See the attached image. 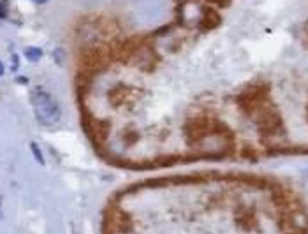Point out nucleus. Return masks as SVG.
<instances>
[{"label": "nucleus", "mask_w": 308, "mask_h": 234, "mask_svg": "<svg viewBox=\"0 0 308 234\" xmlns=\"http://www.w3.org/2000/svg\"><path fill=\"white\" fill-rule=\"evenodd\" d=\"M4 74V65H2V62H0V76Z\"/></svg>", "instance_id": "5"}, {"label": "nucleus", "mask_w": 308, "mask_h": 234, "mask_svg": "<svg viewBox=\"0 0 308 234\" xmlns=\"http://www.w3.org/2000/svg\"><path fill=\"white\" fill-rule=\"evenodd\" d=\"M6 14H7V2L2 0L0 2V18H6Z\"/></svg>", "instance_id": "4"}, {"label": "nucleus", "mask_w": 308, "mask_h": 234, "mask_svg": "<svg viewBox=\"0 0 308 234\" xmlns=\"http://www.w3.org/2000/svg\"><path fill=\"white\" fill-rule=\"evenodd\" d=\"M30 103H32L36 118L41 125L44 127L56 125L60 122V118H62V109H60L58 103L55 101V97L44 88H41V86H36L30 92Z\"/></svg>", "instance_id": "1"}, {"label": "nucleus", "mask_w": 308, "mask_h": 234, "mask_svg": "<svg viewBox=\"0 0 308 234\" xmlns=\"http://www.w3.org/2000/svg\"><path fill=\"white\" fill-rule=\"evenodd\" d=\"M37 4H44V2H48V0H36Z\"/></svg>", "instance_id": "6"}, {"label": "nucleus", "mask_w": 308, "mask_h": 234, "mask_svg": "<svg viewBox=\"0 0 308 234\" xmlns=\"http://www.w3.org/2000/svg\"><path fill=\"white\" fill-rule=\"evenodd\" d=\"M30 150H32V153H33V158H36L41 165L46 164V162H44V157H43V152H41V148L37 146V143H32V145H30Z\"/></svg>", "instance_id": "3"}, {"label": "nucleus", "mask_w": 308, "mask_h": 234, "mask_svg": "<svg viewBox=\"0 0 308 234\" xmlns=\"http://www.w3.org/2000/svg\"><path fill=\"white\" fill-rule=\"evenodd\" d=\"M25 55H27L30 62H37V60H41V56H43V50H39V48H27Z\"/></svg>", "instance_id": "2"}]
</instances>
